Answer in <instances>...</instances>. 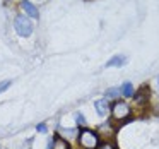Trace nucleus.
<instances>
[{"mask_svg":"<svg viewBox=\"0 0 159 149\" xmlns=\"http://www.w3.org/2000/svg\"><path fill=\"white\" fill-rule=\"evenodd\" d=\"M118 96H121L120 87H110V89L106 91V100H110V98H118Z\"/></svg>","mask_w":159,"mask_h":149,"instance_id":"obj_9","label":"nucleus"},{"mask_svg":"<svg viewBox=\"0 0 159 149\" xmlns=\"http://www.w3.org/2000/svg\"><path fill=\"white\" fill-rule=\"evenodd\" d=\"M11 86H12V81H11V79H5V81H2V82H0V94L4 93V91H7Z\"/></svg>","mask_w":159,"mask_h":149,"instance_id":"obj_10","label":"nucleus"},{"mask_svg":"<svg viewBox=\"0 0 159 149\" xmlns=\"http://www.w3.org/2000/svg\"><path fill=\"white\" fill-rule=\"evenodd\" d=\"M110 111H111V117H113L115 120H118V122L127 120V118L132 115V108H130V105L125 103V101H120V100L115 101L113 106L110 108Z\"/></svg>","mask_w":159,"mask_h":149,"instance_id":"obj_3","label":"nucleus"},{"mask_svg":"<svg viewBox=\"0 0 159 149\" xmlns=\"http://www.w3.org/2000/svg\"><path fill=\"white\" fill-rule=\"evenodd\" d=\"M75 122H77V125H86V118H84V115L82 113H75Z\"/></svg>","mask_w":159,"mask_h":149,"instance_id":"obj_11","label":"nucleus"},{"mask_svg":"<svg viewBox=\"0 0 159 149\" xmlns=\"http://www.w3.org/2000/svg\"><path fill=\"white\" fill-rule=\"evenodd\" d=\"M19 7L24 12V16H28L29 19H39V11L33 2H29V0H21Z\"/></svg>","mask_w":159,"mask_h":149,"instance_id":"obj_4","label":"nucleus"},{"mask_svg":"<svg viewBox=\"0 0 159 149\" xmlns=\"http://www.w3.org/2000/svg\"><path fill=\"white\" fill-rule=\"evenodd\" d=\"M120 89H121V94H123L125 98H132V96H134V86H132V82H128V81L121 84Z\"/></svg>","mask_w":159,"mask_h":149,"instance_id":"obj_8","label":"nucleus"},{"mask_svg":"<svg viewBox=\"0 0 159 149\" xmlns=\"http://www.w3.org/2000/svg\"><path fill=\"white\" fill-rule=\"evenodd\" d=\"M94 108H96V111H98L99 117H106L108 110H110V103H108L106 98H103V100H96L94 101Z\"/></svg>","mask_w":159,"mask_h":149,"instance_id":"obj_6","label":"nucleus"},{"mask_svg":"<svg viewBox=\"0 0 159 149\" xmlns=\"http://www.w3.org/2000/svg\"><path fill=\"white\" fill-rule=\"evenodd\" d=\"M36 130L41 132V134H45V132H46V123H38V125H36Z\"/></svg>","mask_w":159,"mask_h":149,"instance_id":"obj_13","label":"nucleus"},{"mask_svg":"<svg viewBox=\"0 0 159 149\" xmlns=\"http://www.w3.org/2000/svg\"><path fill=\"white\" fill-rule=\"evenodd\" d=\"M38 2H45V0H38Z\"/></svg>","mask_w":159,"mask_h":149,"instance_id":"obj_14","label":"nucleus"},{"mask_svg":"<svg viewBox=\"0 0 159 149\" xmlns=\"http://www.w3.org/2000/svg\"><path fill=\"white\" fill-rule=\"evenodd\" d=\"M125 62H127V57L120 53V55H113V57H111V58L106 62V65H104V67H121Z\"/></svg>","mask_w":159,"mask_h":149,"instance_id":"obj_7","label":"nucleus"},{"mask_svg":"<svg viewBox=\"0 0 159 149\" xmlns=\"http://www.w3.org/2000/svg\"><path fill=\"white\" fill-rule=\"evenodd\" d=\"M14 29H16V33H17L19 36H22V38H28V36L33 35V29H34V26H33L31 19H29L28 16L19 14L17 17L14 19Z\"/></svg>","mask_w":159,"mask_h":149,"instance_id":"obj_2","label":"nucleus"},{"mask_svg":"<svg viewBox=\"0 0 159 149\" xmlns=\"http://www.w3.org/2000/svg\"><path fill=\"white\" fill-rule=\"evenodd\" d=\"M77 141H79V146L82 149H98L99 144H101L99 134L94 132V130H91V128H84V130H80Z\"/></svg>","mask_w":159,"mask_h":149,"instance_id":"obj_1","label":"nucleus"},{"mask_svg":"<svg viewBox=\"0 0 159 149\" xmlns=\"http://www.w3.org/2000/svg\"><path fill=\"white\" fill-rule=\"evenodd\" d=\"M98 149H115V146L111 144V142H104V144H99Z\"/></svg>","mask_w":159,"mask_h":149,"instance_id":"obj_12","label":"nucleus"},{"mask_svg":"<svg viewBox=\"0 0 159 149\" xmlns=\"http://www.w3.org/2000/svg\"><path fill=\"white\" fill-rule=\"evenodd\" d=\"M48 147L50 149H72L70 144H69V141L63 139L62 135H53V137L50 139V142H48Z\"/></svg>","mask_w":159,"mask_h":149,"instance_id":"obj_5","label":"nucleus"}]
</instances>
